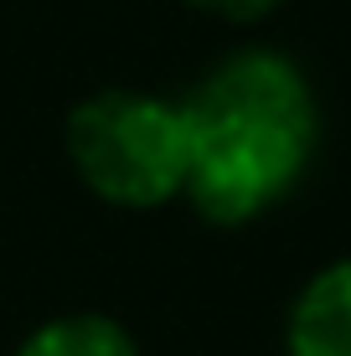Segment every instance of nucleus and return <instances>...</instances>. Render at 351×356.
<instances>
[{
	"instance_id": "1",
	"label": "nucleus",
	"mask_w": 351,
	"mask_h": 356,
	"mask_svg": "<svg viewBox=\"0 0 351 356\" xmlns=\"http://www.w3.org/2000/svg\"><path fill=\"white\" fill-rule=\"evenodd\" d=\"M181 114L191 140L181 196L217 227H243L279 207L320 145V104L310 78L269 47L222 57Z\"/></svg>"
},
{
	"instance_id": "2",
	"label": "nucleus",
	"mask_w": 351,
	"mask_h": 356,
	"mask_svg": "<svg viewBox=\"0 0 351 356\" xmlns=\"http://www.w3.org/2000/svg\"><path fill=\"white\" fill-rule=\"evenodd\" d=\"M67 161L83 186L108 207L150 212L186 191L191 140L186 114L171 98L108 88L67 114Z\"/></svg>"
},
{
	"instance_id": "3",
	"label": "nucleus",
	"mask_w": 351,
	"mask_h": 356,
	"mask_svg": "<svg viewBox=\"0 0 351 356\" xmlns=\"http://www.w3.org/2000/svg\"><path fill=\"white\" fill-rule=\"evenodd\" d=\"M284 356H351V259L305 279L284 321Z\"/></svg>"
},
{
	"instance_id": "4",
	"label": "nucleus",
	"mask_w": 351,
	"mask_h": 356,
	"mask_svg": "<svg viewBox=\"0 0 351 356\" xmlns=\"http://www.w3.org/2000/svg\"><path fill=\"white\" fill-rule=\"evenodd\" d=\"M16 356H140V346L119 321L78 310V315H57V321L36 325L16 346Z\"/></svg>"
},
{
	"instance_id": "5",
	"label": "nucleus",
	"mask_w": 351,
	"mask_h": 356,
	"mask_svg": "<svg viewBox=\"0 0 351 356\" xmlns=\"http://www.w3.org/2000/svg\"><path fill=\"white\" fill-rule=\"evenodd\" d=\"M186 6L207 10V16H222V21H263L279 6H289V0H186Z\"/></svg>"
}]
</instances>
